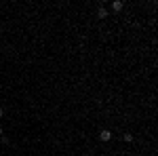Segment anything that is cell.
Returning <instances> with one entry per match:
<instances>
[{
	"mask_svg": "<svg viewBox=\"0 0 158 156\" xmlns=\"http://www.w3.org/2000/svg\"><path fill=\"white\" fill-rule=\"evenodd\" d=\"M99 139H101V141H110V139H112V131H110V129H103V131L99 133Z\"/></svg>",
	"mask_w": 158,
	"mask_h": 156,
	"instance_id": "6da1fadb",
	"label": "cell"
},
{
	"mask_svg": "<svg viewBox=\"0 0 158 156\" xmlns=\"http://www.w3.org/2000/svg\"><path fill=\"white\" fill-rule=\"evenodd\" d=\"M108 15H110V11L106 9V6H99V11H97V17H99V19H106Z\"/></svg>",
	"mask_w": 158,
	"mask_h": 156,
	"instance_id": "7a4b0ae2",
	"label": "cell"
},
{
	"mask_svg": "<svg viewBox=\"0 0 158 156\" xmlns=\"http://www.w3.org/2000/svg\"><path fill=\"white\" fill-rule=\"evenodd\" d=\"M122 6H124V4H122L120 0H114V2H112V11H116V13L122 11Z\"/></svg>",
	"mask_w": 158,
	"mask_h": 156,
	"instance_id": "3957f363",
	"label": "cell"
},
{
	"mask_svg": "<svg viewBox=\"0 0 158 156\" xmlns=\"http://www.w3.org/2000/svg\"><path fill=\"white\" fill-rule=\"evenodd\" d=\"M122 139H124V141H127V144H131V141H133V135H129V133H127V135H124V137H122Z\"/></svg>",
	"mask_w": 158,
	"mask_h": 156,
	"instance_id": "277c9868",
	"label": "cell"
},
{
	"mask_svg": "<svg viewBox=\"0 0 158 156\" xmlns=\"http://www.w3.org/2000/svg\"><path fill=\"white\" fill-rule=\"evenodd\" d=\"M2 116H4V110H2V108H0V118H2Z\"/></svg>",
	"mask_w": 158,
	"mask_h": 156,
	"instance_id": "5b68a950",
	"label": "cell"
},
{
	"mask_svg": "<svg viewBox=\"0 0 158 156\" xmlns=\"http://www.w3.org/2000/svg\"><path fill=\"white\" fill-rule=\"evenodd\" d=\"M0 137H2V129H0Z\"/></svg>",
	"mask_w": 158,
	"mask_h": 156,
	"instance_id": "8992f818",
	"label": "cell"
}]
</instances>
